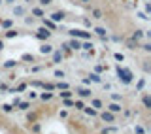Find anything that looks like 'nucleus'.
<instances>
[{"label": "nucleus", "instance_id": "obj_1", "mask_svg": "<svg viewBox=\"0 0 151 134\" xmlns=\"http://www.w3.org/2000/svg\"><path fill=\"white\" fill-rule=\"evenodd\" d=\"M117 74H119V79L123 81V83H130V81H132V72L130 70L117 66Z\"/></svg>", "mask_w": 151, "mask_h": 134}, {"label": "nucleus", "instance_id": "obj_2", "mask_svg": "<svg viewBox=\"0 0 151 134\" xmlns=\"http://www.w3.org/2000/svg\"><path fill=\"white\" fill-rule=\"evenodd\" d=\"M70 34H72L74 38H83V40H87V38H91V34L89 32H85V30H70Z\"/></svg>", "mask_w": 151, "mask_h": 134}, {"label": "nucleus", "instance_id": "obj_3", "mask_svg": "<svg viewBox=\"0 0 151 134\" xmlns=\"http://www.w3.org/2000/svg\"><path fill=\"white\" fill-rule=\"evenodd\" d=\"M38 38H40V40H47V38L51 36V32L47 30V28H40V30H38V34H36Z\"/></svg>", "mask_w": 151, "mask_h": 134}, {"label": "nucleus", "instance_id": "obj_4", "mask_svg": "<svg viewBox=\"0 0 151 134\" xmlns=\"http://www.w3.org/2000/svg\"><path fill=\"white\" fill-rule=\"evenodd\" d=\"M100 117H102V121H106V123H113V119H115V117L111 115V113H108V112H104Z\"/></svg>", "mask_w": 151, "mask_h": 134}, {"label": "nucleus", "instance_id": "obj_5", "mask_svg": "<svg viewBox=\"0 0 151 134\" xmlns=\"http://www.w3.org/2000/svg\"><path fill=\"white\" fill-rule=\"evenodd\" d=\"M51 19H53V21H63V19H64V13L63 12H57V13L51 15Z\"/></svg>", "mask_w": 151, "mask_h": 134}, {"label": "nucleus", "instance_id": "obj_6", "mask_svg": "<svg viewBox=\"0 0 151 134\" xmlns=\"http://www.w3.org/2000/svg\"><path fill=\"white\" fill-rule=\"evenodd\" d=\"M76 93H78L79 97H91V91H89V89H78Z\"/></svg>", "mask_w": 151, "mask_h": 134}, {"label": "nucleus", "instance_id": "obj_7", "mask_svg": "<svg viewBox=\"0 0 151 134\" xmlns=\"http://www.w3.org/2000/svg\"><path fill=\"white\" fill-rule=\"evenodd\" d=\"M40 51H42V53H51V51H53V47H51L49 44H44V45L40 47Z\"/></svg>", "mask_w": 151, "mask_h": 134}, {"label": "nucleus", "instance_id": "obj_8", "mask_svg": "<svg viewBox=\"0 0 151 134\" xmlns=\"http://www.w3.org/2000/svg\"><path fill=\"white\" fill-rule=\"evenodd\" d=\"M68 47H72V49H81V45H79V42H78V40H72Z\"/></svg>", "mask_w": 151, "mask_h": 134}, {"label": "nucleus", "instance_id": "obj_9", "mask_svg": "<svg viewBox=\"0 0 151 134\" xmlns=\"http://www.w3.org/2000/svg\"><path fill=\"white\" fill-rule=\"evenodd\" d=\"M110 112H113V113L121 112V106H119V104H110Z\"/></svg>", "mask_w": 151, "mask_h": 134}, {"label": "nucleus", "instance_id": "obj_10", "mask_svg": "<svg viewBox=\"0 0 151 134\" xmlns=\"http://www.w3.org/2000/svg\"><path fill=\"white\" fill-rule=\"evenodd\" d=\"M63 61V55L59 53V51H55V55H53V63H60Z\"/></svg>", "mask_w": 151, "mask_h": 134}, {"label": "nucleus", "instance_id": "obj_11", "mask_svg": "<svg viewBox=\"0 0 151 134\" xmlns=\"http://www.w3.org/2000/svg\"><path fill=\"white\" fill-rule=\"evenodd\" d=\"M93 15H94V19H102V17H104L100 9H93Z\"/></svg>", "mask_w": 151, "mask_h": 134}, {"label": "nucleus", "instance_id": "obj_12", "mask_svg": "<svg viewBox=\"0 0 151 134\" xmlns=\"http://www.w3.org/2000/svg\"><path fill=\"white\" fill-rule=\"evenodd\" d=\"M94 32H96L98 36H102V38L106 36V30H104V28H94Z\"/></svg>", "mask_w": 151, "mask_h": 134}, {"label": "nucleus", "instance_id": "obj_13", "mask_svg": "<svg viewBox=\"0 0 151 134\" xmlns=\"http://www.w3.org/2000/svg\"><path fill=\"white\" fill-rule=\"evenodd\" d=\"M93 108H94V110L102 108V102H100V100H93Z\"/></svg>", "mask_w": 151, "mask_h": 134}, {"label": "nucleus", "instance_id": "obj_14", "mask_svg": "<svg viewBox=\"0 0 151 134\" xmlns=\"http://www.w3.org/2000/svg\"><path fill=\"white\" fill-rule=\"evenodd\" d=\"M89 78H91L93 81H96V83H100V81H102V79H100V76H96V74H91Z\"/></svg>", "mask_w": 151, "mask_h": 134}, {"label": "nucleus", "instance_id": "obj_15", "mask_svg": "<svg viewBox=\"0 0 151 134\" xmlns=\"http://www.w3.org/2000/svg\"><path fill=\"white\" fill-rule=\"evenodd\" d=\"M44 25H45V28H55V23L53 21H44Z\"/></svg>", "mask_w": 151, "mask_h": 134}, {"label": "nucleus", "instance_id": "obj_16", "mask_svg": "<svg viewBox=\"0 0 151 134\" xmlns=\"http://www.w3.org/2000/svg\"><path fill=\"white\" fill-rule=\"evenodd\" d=\"M40 98H42V100H49V98H51V93H42Z\"/></svg>", "mask_w": 151, "mask_h": 134}, {"label": "nucleus", "instance_id": "obj_17", "mask_svg": "<svg viewBox=\"0 0 151 134\" xmlns=\"http://www.w3.org/2000/svg\"><path fill=\"white\" fill-rule=\"evenodd\" d=\"M144 106H145V108H151V100H149V97H144Z\"/></svg>", "mask_w": 151, "mask_h": 134}, {"label": "nucleus", "instance_id": "obj_18", "mask_svg": "<svg viewBox=\"0 0 151 134\" xmlns=\"http://www.w3.org/2000/svg\"><path fill=\"white\" fill-rule=\"evenodd\" d=\"M85 112H87L89 115H96V110H94V108H87V110H85Z\"/></svg>", "mask_w": 151, "mask_h": 134}, {"label": "nucleus", "instance_id": "obj_19", "mask_svg": "<svg viewBox=\"0 0 151 134\" xmlns=\"http://www.w3.org/2000/svg\"><path fill=\"white\" fill-rule=\"evenodd\" d=\"M60 97H63V98H68V97H72V93H70V91H63V93H60Z\"/></svg>", "mask_w": 151, "mask_h": 134}, {"label": "nucleus", "instance_id": "obj_20", "mask_svg": "<svg viewBox=\"0 0 151 134\" xmlns=\"http://www.w3.org/2000/svg\"><path fill=\"white\" fill-rule=\"evenodd\" d=\"M23 12H25L23 8H15V9H13V13H15V15H23Z\"/></svg>", "mask_w": 151, "mask_h": 134}, {"label": "nucleus", "instance_id": "obj_21", "mask_svg": "<svg viewBox=\"0 0 151 134\" xmlns=\"http://www.w3.org/2000/svg\"><path fill=\"white\" fill-rule=\"evenodd\" d=\"M142 36H144V34H142V30H136V32H134V40H140Z\"/></svg>", "mask_w": 151, "mask_h": 134}, {"label": "nucleus", "instance_id": "obj_22", "mask_svg": "<svg viewBox=\"0 0 151 134\" xmlns=\"http://www.w3.org/2000/svg\"><path fill=\"white\" fill-rule=\"evenodd\" d=\"M32 13H34V15H44V12H42L40 8H36V9H32Z\"/></svg>", "mask_w": 151, "mask_h": 134}, {"label": "nucleus", "instance_id": "obj_23", "mask_svg": "<svg viewBox=\"0 0 151 134\" xmlns=\"http://www.w3.org/2000/svg\"><path fill=\"white\" fill-rule=\"evenodd\" d=\"M15 34H17L15 30H8V32H6V36H8V38H13V36H15Z\"/></svg>", "mask_w": 151, "mask_h": 134}, {"label": "nucleus", "instance_id": "obj_24", "mask_svg": "<svg viewBox=\"0 0 151 134\" xmlns=\"http://www.w3.org/2000/svg\"><path fill=\"white\" fill-rule=\"evenodd\" d=\"M28 108V102H23V104H19V110H27Z\"/></svg>", "mask_w": 151, "mask_h": 134}, {"label": "nucleus", "instance_id": "obj_25", "mask_svg": "<svg viewBox=\"0 0 151 134\" xmlns=\"http://www.w3.org/2000/svg\"><path fill=\"white\" fill-rule=\"evenodd\" d=\"M13 64H15V61H8V63H6V68H12Z\"/></svg>", "mask_w": 151, "mask_h": 134}, {"label": "nucleus", "instance_id": "obj_26", "mask_svg": "<svg viewBox=\"0 0 151 134\" xmlns=\"http://www.w3.org/2000/svg\"><path fill=\"white\" fill-rule=\"evenodd\" d=\"M2 110H4V112L8 113V112H12V106H8V104H6V106H2Z\"/></svg>", "mask_w": 151, "mask_h": 134}, {"label": "nucleus", "instance_id": "obj_27", "mask_svg": "<svg viewBox=\"0 0 151 134\" xmlns=\"http://www.w3.org/2000/svg\"><path fill=\"white\" fill-rule=\"evenodd\" d=\"M40 4L42 6H47V4H51V0H40Z\"/></svg>", "mask_w": 151, "mask_h": 134}, {"label": "nucleus", "instance_id": "obj_28", "mask_svg": "<svg viewBox=\"0 0 151 134\" xmlns=\"http://www.w3.org/2000/svg\"><path fill=\"white\" fill-rule=\"evenodd\" d=\"M4 49V44H2V40H0V51H2Z\"/></svg>", "mask_w": 151, "mask_h": 134}, {"label": "nucleus", "instance_id": "obj_29", "mask_svg": "<svg viewBox=\"0 0 151 134\" xmlns=\"http://www.w3.org/2000/svg\"><path fill=\"white\" fill-rule=\"evenodd\" d=\"M81 2H91V0H81Z\"/></svg>", "mask_w": 151, "mask_h": 134}, {"label": "nucleus", "instance_id": "obj_30", "mask_svg": "<svg viewBox=\"0 0 151 134\" xmlns=\"http://www.w3.org/2000/svg\"><path fill=\"white\" fill-rule=\"evenodd\" d=\"M8 2H13V0H8Z\"/></svg>", "mask_w": 151, "mask_h": 134}, {"label": "nucleus", "instance_id": "obj_31", "mask_svg": "<svg viewBox=\"0 0 151 134\" xmlns=\"http://www.w3.org/2000/svg\"><path fill=\"white\" fill-rule=\"evenodd\" d=\"M0 4H2V0H0Z\"/></svg>", "mask_w": 151, "mask_h": 134}]
</instances>
